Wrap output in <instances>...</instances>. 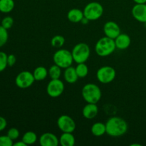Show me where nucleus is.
Returning a JSON list of instances; mask_svg holds the SVG:
<instances>
[{
  "label": "nucleus",
  "instance_id": "nucleus-1",
  "mask_svg": "<svg viewBox=\"0 0 146 146\" xmlns=\"http://www.w3.org/2000/svg\"><path fill=\"white\" fill-rule=\"evenodd\" d=\"M106 133L111 137H120L125 135L128 129V125L123 118L118 116L110 118L106 123Z\"/></svg>",
  "mask_w": 146,
  "mask_h": 146
},
{
  "label": "nucleus",
  "instance_id": "nucleus-2",
  "mask_svg": "<svg viewBox=\"0 0 146 146\" xmlns=\"http://www.w3.org/2000/svg\"><path fill=\"white\" fill-rule=\"evenodd\" d=\"M115 48L116 46L114 39L106 36L98 39L95 46L96 53L101 57L108 56L115 51Z\"/></svg>",
  "mask_w": 146,
  "mask_h": 146
},
{
  "label": "nucleus",
  "instance_id": "nucleus-3",
  "mask_svg": "<svg viewBox=\"0 0 146 146\" xmlns=\"http://www.w3.org/2000/svg\"><path fill=\"white\" fill-rule=\"evenodd\" d=\"M81 95L86 103L97 104L101 100L102 93L98 86L92 83H88L83 87Z\"/></svg>",
  "mask_w": 146,
  "mask_h": 146
},
{
  "label": "nucleus",
  "instance_id": "nucleus-4",
  "mask_svg": "<svg viewBox=\"0 0 146 146\" xmlns=\"http://www.w3.org/2000/svg\"><path fill=\"white\" fill-rule=\"evenodd\" d=\"M53 61L54 64L64 69L71 66L74 61L71 51L64 48L57 50L54 53L53 56Z\"/></svg>",
  "mask_w": 146,
  "mask_h": 146
},
{
  "label": "nucleus",
  "instance_id": "nucleus-5",
  "mask_svg": "<svg viewBox=\"0 0 146 146\" xmlns=\"http://www.w3.org/2000/svg\"><path fill=\"white\" fill-rule=\"evenodd\" d=\"M74 61L76 64L86 63V61L89 58L91 54L89 46L86 43H78L74 46L71 51Z\"/></svg>",
  "mask_w": 146,
  "mask_h": 146
},
{
  "label": "nucleus",
  "instance_id": "nucleus-6",
  "mask_svg": "<svg viewBox=\"0 0 146 146\" xmlns=\"http://www.w3.org/2000/svg\"><path fill=\"white\" fill-rule=\"evenodd\" d=\"M84 17L89 21H96L102 17L104 14V7L102 4L97 1H91L86 5L84 10Z\"/></svg>",
  "mask_w": 146,
  "mask_h": 146
},
{
  "label": "nucleus",
  "instance_id": "nucleus-7",
  "mask_svg": "<svg viewBox=\"0 0 146 146\" xmlns=\"http://www.w3.org/2000/svg\"><path fill=\"white\" fill-rule=\"evenodd\" d=\"M116 71L110 66H104L98 68L96 72V78L100 83L104 84H110L115 78Z\"/></svg>",
  "mask_w": 146,
  "mask_h": 146
},
{
  "label": "nucleus",
  "instance_id": "nucleus-8",
  "mask_svg": "<svg viewBox=\"0 0 146 146\" xmlns=\"http://www.w3.org/2000/svg\"><path fill=\"white\" fill-rule=\"evenodd\" d=\"M35 81L33 73L29 71H23L17 76L15 78V84L17 87L22 89L29 88Z\"/></svg>",
  "mask_w": 146,
  "mask_h": 146
},
{
  "label": "nucleus",
  "instance_id": "nucleus-9",
  "mask_svg": "<svg viewBox=\"0 0 146 146\" xmlns=\"http://www.w3.org/2000/svg\"><path fill=\"white\" fill-rule=\"evenodd\" d=\"M65 89L63 81L58 79H51L46 86V93L51 98H58L61 96Z\"/></svg>",
  "mask_w": 146,
  "mask_h": 146
},
{
  "label": "nucleus",
  "instance_id": "nucleus-10",
  "mask_svg": "<svg viewBox=\"0 0 146 146\" xmlns=\"http://www.w3.org/2000/svg\"><path fill=\"white\" fill-rule=\"evenodd\" d=\"M57 126L63 133H73L76 129V123L71 116L62 115L57 119Z\"/></svg>",
  "mask_w": 146,
  "mask_h": 146
},
{
  "label": "nucleus",
  "instance_id": "nucleus-11",
  "mask_svg": "<svg viewBox=\"0 0 146 146\" xmlns=\"http://www.w3.org/2000/svg\"><path fill=\"white\" fill-rule=\"evenodd\" d=\"M104 31L105 36L115 39L121 34V28L117 23L113 21H109L104 24Z\"/></svg>",
  "mask_w": 146,
  "mask_h": 146
},
{
  "label": "nucleus",
  "instance_id": "nucleus-12",
  "mask_svg": "<svg viewBox=\"0 0 146 146\" xmlns=\"http://www.w3.org/2000/svg\"><path fill=\"white\" fill-rule=\"evenodd\" d=\"M131 12L135 20L143 24L146 23V3L135 4L132 8Z\"/></svg>",
  "mask_w": 146,
  "mask_h": 146
},
{
  "label": "nucleus",
  "instance_id": "nucleus-13",
  "mask_svg": "<svg viewBox=\"0 0 146 146\" xmlns=\"http://www.w3.org/2000/svg\"><path fill=\"white\" fill-rule=\"evenodd\" d=\"M39 144L41 146H58L59 139L52 133H44L40 136Z\"/></svg>",
  "mask_w": 146,
  "mask_h": 146
},
{
  "label": "nucleus",
  "instance_id": "nucleus-14",
  "mask_svg": "<svg viewBox=\"0 0 146 146\" xmlns=\"http://www.w3.org/2000/svg\"><path fill=\"white\" fill-rule=\"evenodd\" d=\"M116 48L120 50H125L130 46L131 43V37L126 34H120L114 39Z\"/></svg>",
  "mask_w": 146,
  "mask_h": 146
},
{
  "label": "nucleus",
  "instance_id": "nucleus-15",
  "mask_svg": "<svg viewBox=\"0 0 146 146\" xmlns=\"http://www.w3.org/2000/svg\"><path fill=\"white\" fill-rule=\"evenodd\" d=\"M98 113V108L96 104H89L87 103L86 105L82 110V115L85 118L88 120L95 118Z\"/></svg>",
  "mask_w": 146,
  "mask_h": 146
},
{
  "label": "nucleus",
  "instance_id": "nucleus-16",
  "mask_svg": "<svg viewBox=\"0 0 146 146\" xmlns=\"http://www.w3.org/2000/svg\"><path fill=\"white\" fill-rule=\"evenodd\" d=\"M84 17V11L80 10L79 9H71L67 13V18L72 23L81 22Z\"/></svg>",
  "mask_w": 146,
  "mask_h": 146
},
{
  "label": "nucleus",
  "instance_id": "nucleus-17",
  "mask_svg": "<svg viewBox=\"0 0 146 146\" xmlns=\"http://www.w3.org/2000/svg\"><path fill=\"white\" fill-rule=\"evenodd\" d=\"M64 77L65 81L68 84H75L78 78L77 73L76 71V68L72 67L71 66L65 68V71H64Z\"/></svg>",
  "mask_w": 146,
  "mask_h": 146
},
{
  "label": "nucleus",
  "instance_id": "nucleus-18",
  "mask_svg": "<svg viewBox=\"0 0 146 146\" xmlns=\"http://www.w3.org/2000/svg\"><path fill=\"white\" fill-rule=\"evenodd\" d=\"M76 139L72 133H63L59 138V144L62 146H74Z\"/></svg>",
  "mask_w": 146,
  "mask_h": 146
},
{
  "label": "nucleus",
  "instance_id": "nucleus-19",
  "mask_svg": "<svg viewBox=\"0 0 146 146\" xmlns=\"http://www.w3.org/2000/svg\"><path fill=\"white\" fill-rule=\"evenodd\" d=\"M91 133L94 136L100 137L104 135V134L106 133V123L101 122H97L94 123L91 126Z\"/></svg>",
  "mask_w": 146,
  "mask_h": 146
},
{
  "label": "nucleus",
  "instance_id": "nucleus-20",
  "mask_svg": "<svg viewBox=\"0 0 146 146\" xmlns=\"http://www.w3.org/2000/svg\"><path fill=\"white\" fill-rule=\"evenodd\" d=\"M33 75H34L35 81H41L45 79L48 75V70L45 68L44 66H38L34 69V72H33Z\"/></svg>",
  "mask_w": 146,
  "mask_h": 146
},
{
  "label": "nucleus",
  "instance_id": "nucleus-21",
  "mask_svg": "<svg viewBox=\"0 0 146 146\" xmlns=\"http://www.w3.org/2000/svg\"><path fill=\"white\" fill-rule=\"evenodd\" d=\"M15 6L14 0H0V11L7 14L13 11Z\"/></svg>",
  "mask_w": 146,
  "mask_h": 146
},
{
  "label": "nucleus",
  "instance_id": "nucleus-22",
  "mask_svg": "<svg viewBox=\"0 0 146 146\" xmlns=\"http://www.w3.org/2000/svg\"><path fill=\"white\" fill-rule=\"evenodd\" d=\"M37 135L33 131H27L23 135L21 141H24L27 145H33L37 141Z\"/></svg>",
  "mask_w": 146,
  "mask_h": 146
},
{
  "label": "nucleus",
  "instance_id": "nucleus-23",
  "mask_svg": "<svg viewBox=\"0 0 146 146\" xmlns=\"http://www.w3.org/2000/svg\"><path fill=\"white\" fill-rule=\"evenodd\" d=\"M48 76L51 79H58L61 76V68L54 64L48 70Z\"/></svg>",
  "mask_w": 146,
  "mask_h": 146
},
{
  "label": "nucleus",
  "instance_id": "nucleus-24",
  "mask_svg": "<svg viewBox=\"0 0 146 146\" xmlns=\"http://www.w3.org/2000/svg\"><path fill=\"white\" fill-rule=\"evenodd\" d=\"M76 71L77 73L78 78H85L88 74V67L85 63H80L77 64L76 67Z\"/></svg>",
  "mask_w": 146,
  "mask_h": 146
},
{
  "label": "nucleus",
  "instance_id": "nucleus-25",
  "mask_svg": "<svg viewBox=\"0 0 146 146\" xmlns=\"http://www.w3.org/2000/svg\"><path fill=\"white\" fill-rule=\"evenodd\" d=\"M65 44V38L61 35H56L51 38V45L56 48H60Z\"/></svg>",
  "mask_w": 146,
  "mask_h": 146
},
{
  "label": "nucleus",
  "instance_id": "nucleus-26",
  "mask_svg": "<svg viewBox=\"0 0 146 146\" xmlns=\"http://www.w3.org/2000/svg\"><path fill=\"white\" fill-rule=\"evenodd\" d=\"M8 38L9 34L7 32V29L0 25V47H2L7 44Z\"/></svg>",
  "mask_w": 146,
  "mask_h": 146
},
{
  "label": "nucleus",
  "instance_id": "nucleus-27",
  "mask_svg": "<svg viewBox=\"0 0 146 146\" xmlns=\"http://www.w3.org/2000/svg\"><path fill=\"white\" fill-rule=\"evenodd\" d=\"M7 55L4 51H0V72L6 69L8 64H7Z\"/></svg>",
  "mask_w": 146,
  "mask_h": 146
},
{
  "label": "nucleus",
  "instance_id": "nucleus-28",
  "mask_svg": "<svg viewBox=\"0 0 146 146\" xmlns=\"http://www.w3.org/2000/svg\"><path fill=\"white\" fill-rule=\"evenodd\" d=\"M13 24H14V19L9 16L4 17L1 21V25L7 30L11 29Z\"/></svg>",
  "mask_w": 146,
  "mask_h": 146
},
{
  "label": "nucleus",
  "instance_id": "nucleus-29",
  "mask_svg": "<svg viewBox=\"0 0 146 146\" xmlns=\"http://www.w3.org/2000/svg\"><path fill=\"white\" fill-rule=\"evenodd\" d=\"M7 135L11 138L12 141H15L19 137V131L17 128H11L7 131Z\"/></svg>",
  "mask_w": 146,
  "mask_h": 146
},
{
  "label": "nucleus",
  "instance_id": "nucleus-30",
  "mask_svg": "<svg viewBox=\"0 0 146 146\" xmlns=\"http://www.w3.org/2000/svg\"><path fill=\"white\" fill-rule=\"evenodd\" d=\"M13 141L7 135L0 136V146H13Z\"/></svg>",
  "mask_w": 146,
  "mask_h": 146
},
{
  "label": "nucleus",
  "instance_id": "nucleus-31",
  "mask_svg": "<svg viewBox=\"0 0 146 146\" xmlns=\"http://www.w3.org/2000/svg\"><path fill=\"white\" fill-rule=\"evenodd\" d=\"M16 61H17V58H16L15 55H14V54L8 55V56H7V64H8V66L12 67L16 64Z\"/></svg>",
  "mask_w": 146,
  "mask_h": 146
},
{
  "label": "nucleus",
  "instance_id": "nucleus-32",
  "mask_svg": "<svg viewBox=\"0 0 146 146\" xmlns=\"http://www.w3.org/2000/svg\"><path fill=\"white\" fill-rule=\"evenodd\" d=\"M7 120L2 116H0V132L4 131L6 128H7Z\"/></svg>",
  "mask_w": 146,
  "mask_h": 146
},
{
  "label": "nucleus",
  "instance_id": "nucleus-33",
  "mask_svg": "<svg viewBox=\"0 0 146 146\" xmlns=\"http://www.w3.org/2000/svg\"><path fill=\"white\" fill-rule=\"evenodd\" d=\"M27 145L23 141H18V142L15 143L13 144V146H27Z\"/></svg>",
  "mask_w": 146,
  "mask_h": 146
},
{
  "label": "nucleus",
  "instance_id": "nucleus-34",
  "mask_svg": "<svg viewBox=\"0 0 146 146\" xmlns=\"http://www.w3.org/2000/svg\"><path fill=\"white\" fill-rule=\"evenodd\" d=\"M135 4H145L146 0H133Z\"/></svg>",
  "mask_w": 146,
  "mask_h": 146
},
{
  "label": "nucleus",
  "instance_id": "nucleus-35",
  "mask_svg": "<svg viewBox=\"0 0 146 146\" xmlns=\"http://www.w3.org/2000/svg\"><path fill=\"white\" fill-rule=\"evenodd\" d=\"M89 21H90L88 19H86V17H84V18H83V19L81 20V22L82 23V24H88V23L89 22Z\"/></svg>",
  "mask_w": 146,
  "mask_h": 146
},
{
  "label": "nucleus",
  "instance_id": "nucleus-36",
  "mask_svg": "<svg viewBox=\"0 0 146 146\" xmlns=\"http://www.w3.org/2000/svg\"><path fill=\"white\" fill-rule=\"evenodd\" d=\"M131 146H135V145H137V146H141V145H140V144H131Z\"/></svg>",
  "mask_w": 146,
  "mask_h": 146
},
{
  "label": "nucleus",
  "instance_id": "nucleus-37",
  "mask_svg": "<svg viewBox=\"0 0 146 146\" xmlns=\"http://www.w3.org/2000/svg\"><path fill=\"white\" fill-rule=\"evenodd\" d=\"M0 21H1V19H0Z\"/></svg>",
  "mask_w": 146,
  "mask_h": 146
}]
</instances>
